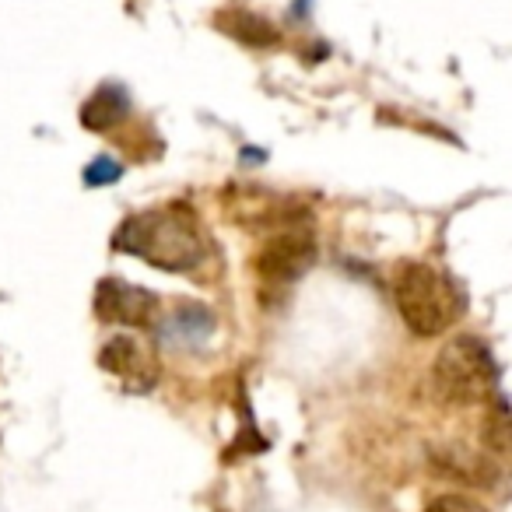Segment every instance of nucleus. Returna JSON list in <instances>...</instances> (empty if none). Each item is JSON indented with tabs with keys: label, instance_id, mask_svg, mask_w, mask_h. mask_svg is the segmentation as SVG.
<instances>
[{
	"label": "nucleus",
	"instance_id": "f257e3e1",
	"mask_svg": "<svg viewBox=\"0 0 512 512\" xmlns=\"http://www.w3.org/2000/svg\"><path fill=\"white\" fill-rule=\"evenodd\" d=\"M113 246L169 274H186L204 264V228L186 204H165L130 214L116 228Z\"/></svg>",
	"mask_w": 512,
	"mask_h": 512
},
{
	"label": "nucleus",
	"instance_id": "f03ea898",
	"mask_svg": "<svg viewBox=\"0 0 512 512\" xmlns=\"http://www.w3.org/2000/svg\"><path fill=\"white\" fill-rule=\"evenodd\" d=\"M393 302L400 320L418 337H439L463 313V295L453 281L432 264L407 260L393 274Z\"/></svg>",
	"mask_w": 512,
	"mask_h": 512
},
{
	"label": "nucleus",
	"instance_id": "7ed1b4c3",
	"mask_svg": "<svg viewBox=\"0 0 512 512\" xmlns=\"http://www.w3.org/2000/svg\"><path fill=\"white\" fill-rule=\"evenodd\" d=\"M495 362H491L488 348L477 337H456L442 348L439 362L432 372L435 397L449 407H467L484 400L495 390Z\"/></svg>",
	"mask_w": 512,
	"mask_h": 512
},
{
	"label": "nucleus",
	"instance_id": "20e7f679",
	"mask_svg": "<svg viewBox=\"0 0 512 512\" xmlns=\"http://www.w3.org/2000/svg\"><path fill=\"white\" fill-rule=\"evenodd\" d=\"M313 260H316L313 228L285 221V228L267 235L264 246L253 253V271L267 288H285L295 278H302L313 267Z\"/></svg>",
	"mask_w": 512,
	"mask_h": 512
},
{
	"label": "nucleus",
	"instance_id": "39448f33",
	"mask_svg": "<svg viewBox=\"0 0 512 512\" xmlns=\"http://www.w3.org/2000/svg\"><path fill=\"white\" fill-rule=\"evenodd\" d=\"M99 365L130 393H148L158 383V355L148 344L134 341V337H113L106 341L99 355Z\"/></svg>",
	"mask_w": 512,
	"mask_h": 512
},
{
	"label": "nucleus",
	"instance_id": "423d86ee",
	"mask_svg": "<svg viewBox=\"0 0 512 512\" xmlns=\"http://www.w3.org/2000/svg\"><path fill=\"white\" fill-rule=\"evenodd\" d=\"M95 313L102 323H123V327H155L158 299L151 292L127 281L106 278L95 292Z\"/></svg>",
	"mask_w": 512,
	"mask_h": 512
},
{
	"label": "nucleus",
	"instance_id": "0eeeda50",
	"mask_svg": "<svg viewBox=\"0 0 512 512\" xmlns=\"http://www.w3.org/2000/svg\"><path fill=\"white\" fill-rule=\"evenodd\" d=\"M127 109H130V102L120 85H102L99 92L85 102V109H81V123H85L88 130H109L127 116Z\"/></svg>",
	"mask_w": 512,
	"mask_h": 512
},
{
	"label": "nucleus",
	"instance_id": "6e6552de",
	"mask_svg": "<svg viewBox=\"0 0 512 512\" xmlns=\"http://www.w3.org/2000/svg\"><path fill=\"white\" fill-rule=\"evenodd\" d=\"M218 22H221V29H225L228 36L239 39V43H246V46H271L274 39H278L264 18L249 15V11H225Z\"/></svg>",
	"mask_w": 512,
	"mask_h": 512
},
{
	"label": "nucleus",
	"instance_id": "1a4fd4ad",
	"mask_svg": "<svg viewBox=\"0 0 512 512\" xmlns=\"http://www.w3.org/2000/svg\"><path fill=\"white\" fill-rule=\"evenodd\" d=\"M120 165L113 162V158H95L92 165L85 169V183L88 186H106V183H113V179H120Z\"/></svg>",
	"mask_w": 512,
	"mask_h": 512
},
{
	"label": "nucleus",
	"instance_id": "9d476101",
	"mask_svg": "<svg viewBox=\"0 0 512 512\" xmlns=\"http://www.w3.org/2000/svg\"><path fill=\"white\" fill-rule=\"evenodd\" d=\"M425 512H481V505H474L463 495H439Z\"/></svg>",
	"mask_w": 512,
	"mask_h": 512
}]
</instances>
